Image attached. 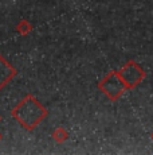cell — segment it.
Here are the masks:
<instances>
[{
	"instance_id": "cell-1",
	"label": "cell",
	"mask_w": 153,
	"mask_h": 155,
	"mask_svg": "<svg viewBox=\"0 0 153 155\" xmlns=\"http://www.w3.org/2000/svg\"><path fill=\"white\" fill-rule=\"evenodd\" d=\"M11 116L26 131H34L48 116V111L31 93H27L11 109Z\"/></svg>"
},
{
	"instance_id": "cell-2",
	"label": "cell",
	"mask_w": 153,
	"mask_h": 155,
	"mask_svg": "<svg viewBox=\"0 0 153 155\" xmlns=\"http://www.w3.org/2000/svg\"><path fill=\"white\" fill-rule=\"evenodd\" d=\"M98 89L108 97L110 101H116L122 96V93L126 89L122 78L120 77L117 70H110L101 81L98 82Z\"/></svg>"
},
{
	"instance_id": "cell-3",
	"label": "cell",
	"mask_w": 153,
	"mask_h": 155,
	"mask_svg": "<svg viewBox=\"0 0 153 155\" xmlns=\"http://www.w3.org/2000/svg\"><path fill=\"white\" fill-rule=\"evenodd\" d=\"M122 78L126 89H134L145 78V70L133 59H129L120 70H117Z\"/></svg>"
},
{
	"instance_id": "cell-4",
	"label": "cell",
	"mask_w": 153,
	"mask_h": 155,
	"mask_svg": "<svg viewBox=\"0 0 153 155\" xmlns=\"http://www.w3.org/2000/svg\"><path fill=\"white\" fill-rule=\"evenodd\" d=\"M16 74H17L16 68L12 66L4 57L0 54V91L10 81H12L14 77H16Z\"/></svg>"
},
{
	"instance_id": "cell-5",
	"label": "cell",
	"mask_w": 153,
	"mask_h": 155,
	"mask_svg": "<svg viewBox=\"0 0 153 155\" xmlns=\"http://www.w3.org/2000/svg\"><path fill=\"white\" fill-rule=\"evenodd\" d=\"M51 136H52V139H54L57 143H63V142H66L67 139H69V131L66 130V128H63V127H57L54 131L51 132Z\"/></svg>"
},
{
	"instance_id": "cell-6",
	"label": "cell",
	"mask_w": 153,
	"mask_h": 155,
	"mask_svg": "<svg viewBox=\"0 0 153 155\" xmlns=\"http://www.w3.org/2000/svg\"><path fill=\"white\" fill-rule=\"evenodd\" d=\"M15 30L19 32L20 35H27L32 31V25L28 22L27 19H20L19 22H17Z\"/></svg>"
},
{
	"instance_id": "cell-7",
	"label": "cell",
	"mask_w": 153,
	"mask_h": 155,
	"mask_svg": "<svg viewBox=\"0 0 153 155\" xmlns=\"http://www.w3.org/2000/svg\"><path fill=\"white\" fill-rule=\"evenodd\" d=\"M2 139H3V135H2V132H0V140H2Z\"/></svg>"
},
{
	"instance_id": "cell-8",
	"label": "cell",
	"mask_w": 153,
	"mask_h": 155,
	"mask_svg": "<svg viewBox=\"0 0 153 155\" xmlns=\"http://www.w3.org/2000/svg\"><path fill=\"white\" fill-rule=\"evenodd\" d=\"M0 121H2V116H0Z\"/></svg>"
},
{
	"instance_id": "cell-9",
	"label": "cell",
	"mask_w": 153,
	"mask_h": 155,
	"mask_svg": "<svg viewBox=\"0 0 153 155\" xmlns=\"http://www.w3.org/2000/svg\"><path fill=\"white\" fill-rule=\"evenodd\" d=\"M152 139H153V134H152Z\"/></svg>"
}]
</instances>
